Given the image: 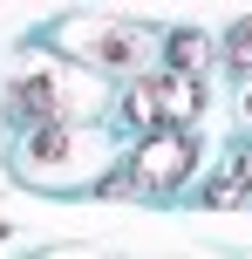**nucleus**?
Segmentation results:
<instances>
[{"instance_id":"f257e3e1","label":"nucleus","mask_w":252,"mask_h":259,"mask_svg":"<svg viewBox=\"0 0 252 259\" xmlns=\"http://www.w3.org/2000/svg\"><path fill=\"white\" fill-rule=\"evenodd\" d=\"M14 103H21L27 116L62 123V116H89V109H95V89H89V75H75V68H27L21 89H14Z\"/></svg>"},{"instance_id":"f03ea898","label":"nucleus","mask_w":252,"mask_h":259,"mask_svg":"<svg viewBox=\"0 0 252 259\" xmlns=\"http://www.w3.org/2000/svg\"><path fill=\"white\" fill-rule=\"evenodd\" d=\"M184 178H191V137H184V130L143 137L130 150V170H123V184H136V191H177Z\"/></svg>"},{"instance_id":"7ed1b4c3","label":"nucleus","mask_w":252,"mask_h":259,"mask_svg":"<svg viewBox=\"0 0 252 259\" xmlns=\"http://www.w3.org/2000/svg\"><path fill=\"white\" fill-rule=\"evenodd\" d=\"M123 109H130L136 123H150V137H157V123H191V116H198V75H157V82H136Z\"/></svg>"},{"instance_id":"20e7f679","label":"nucleus","mask_w":252,"mask_h":259,"mask_svg":"<svg viewBox=\"0 0 252 259\" xmlns=\"http://www.w3.org/2000/svg\"><path fill=\"white\" fill-rule=\"evenodd\" d=\"M103 62H116V68H136V62H150V55H157V41L150 34H136V27H116V34H103Z\"/></svg>"},{"instance_id":"39448f33","label":"nucleus","mask_w":252,"mask_h":259,"mask_svg":"<svg viewBox=\"0 0 252 259\" xmlns=\"http://www.w3.org/2000/svg\"><path fill=\"white\" fill-rule=\"evenodd\" d=\"M164 55L177 62V75H191V68L205 62V34H171V41H164Z\"/></svg>"},{"instance_id":"423d86ee","label":"nucleus","mask_w":252,"mask_h":259,"mask_svg":"<svg viewBox=\"0 0 252 259\" xmlns=\"http://www.w3.org/2000/svg\"><path fill=\"white\" fill-rule=\"evenodd\" d=\"M225 62L239 68V75H252V21H245V27H232V34H225Z\"/></svg>"},{"instance_id":"0eeeda50","label":"nucleus","mask_w":252,"mask_h":259,"mask_svg":"<svg viewBox=\"0 0 252 259\" xmlns=\"http://www.w3.org/2000/svg\"><path fill=\"white\" fill-rule=\"evenodd\" d=\"M245 198H252V191H245V178H239V164H232L225 178L212 184V205H245Z\"/></svg>"},{"instance_id":"6e6552de","label":"nucleus","mask_w":252,"mask_h":259,"mask_svg":"<svg viewBox=\"0 0 252 259\" xmlns=\"http://www.w3.org/2000/svg\"><path fill=\"white\" fill-rule=\"evenodd\" d=\"M239 178H245V191H252V150H245V157H239Z\"/></svg>"},{"instance_id":"1a4fd4ad","label":"nucleus","mask_w":252,"mask_h":259,"mask_svg":"<svg viewBox=\"0 0 252 259\" xmlns=\"http://www.w3.org/2000/svg\"><path fill=\"white\" fill-rule=\"evenodd\" d=\"M245 116H252V96H245Z\"/></svg>"}]
</instances>
